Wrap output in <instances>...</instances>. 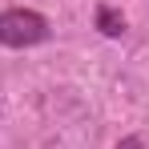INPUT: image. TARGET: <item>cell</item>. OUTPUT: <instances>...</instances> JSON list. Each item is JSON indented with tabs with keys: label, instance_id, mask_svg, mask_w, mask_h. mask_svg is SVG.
I'll return each mask as SVG.
<instances>
[{
	"label": "cell",
	"instance_id": "obj_1",
	"mask_svg": "<svg viewBox=\"0 0 149 149\" xmlns=\"http://www.w3.org/2000/svg\"><path fill=\"white\" fill-rule=\"evenodd\" d=\"M40 40H49V20L40 12H32V8H8V12H0V45H8V49H32Z\"/></svg>",
	"mask_w": 149,
	"mask_h": 149
},
{
	"label": "cell",
	"instance_id": "obj_2",
	"mask_svg": "<svg viewBox=\"0 0 149 149\" xmlns=\"http://www.w3.org/2000/svg\"><path fill=\"white\" fill-rule=\"evenodd\" d=\"M97 28H101V36H121V32H125V16L117 12V8L101 4V8H97Z\"/></svg>",
	"mask_w": 149,
	"mask_h": 149
},
{
	"label": "cell",
	"instance_id": "obj_3",
	"mask_svg": "<svg viewBox=\"0 0 149 149\" xmlns=\"http://www.w3.org/2000/svg\"><path fill=\"white\" fill-rule=\"evenodd\" d=\"M117 149H141V137H125V141H121Z\"/></svg>",
	"mask_w": 149,
	"mask_h": 149
}]
</instances>
